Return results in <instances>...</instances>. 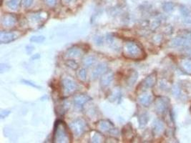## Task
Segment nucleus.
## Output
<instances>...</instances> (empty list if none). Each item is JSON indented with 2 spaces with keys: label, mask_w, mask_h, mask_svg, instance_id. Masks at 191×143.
<instances>
[{
  "label": "nucleus",
  "mask_w": 191,
  "mask_h": 143,
  "mask_svg": "<svg viewBox=\"0 0 191 143\" xmlns=\"http://www.w3.org/2000/svg\"><path fill=\"white\" fill-rule=\"evenodd\" d=\"M164 128V124H163V122L161 121V120H155L154 122H153V132H154L155 135H160V133L163 131Z\"/></svg>",
  "instance_id": "17"
},
{
  "label": "nucleus",
  "mask_w": 191,
  "mask_h": 143,
  "mask_svg": "<svg viewBox=\"0 0 191 143\" xmlns=\"http://www.w3.org/2000/svg\"><path fill=\"white\" fill-rule=\"evenodd\" d=\"M62 3L64 5H69V4H70L72 3H73L74 2H75L76 0H61Z\"/></svg>",
  "instance_id": "35"
},
{
  "label": "nucleus",
  "mask_w": 191,
  "mask_h": 143,
  "mask_svg": "<svg viewBox=\"0 0 191 143\" xmlns=\"http://www.w3.org/2000/svg\"><path fill=\"white\" fill-rule=\"evenodd\" d=\"M181 66L186 72L191 75V60H183L181 62Z\"/></svg>",
  "instance_id": "21"
},
{
  "label": "nucleus",
  "mask_w": 191,
  "mask_h": 143,
  "mask_svg": "<svg viewBox=\"0 0 191 143\" xmlns=\"http://www.w3.org/2000/svg\"><path fill=\"white\" fill-rule=\"evenodd\" d=\"M21 35L18 32H2L0 34V42L2 44H8L16 40Z\"/></svg>",
  "instance_id": "4"
},
{
  "label": "nucleus",
  "mask_w": 191,
  "mask_h": 143,
  "mask_svg": "<svg viewBox=\"0 0 191 143\" xmlns=\"http://www.w3.org/2000/svg\"><path fill=\"white\" fill-rule=\"evenodd\" d=\"M17 19L15 15L12 14H5L2 17L1 23L2 25L4 27H10L15 25Z\"/></svg>",
  "instance_id": "8"
},
{
  "label": "nucleus",
  "mask_w": 191,
  "mask_h": 143,
  "mask_svg": "<svg viewBox=\"0 0 191 143\" xmlns=\"http://www.w3.org/2000/svg\"><path fill=\"white\" fill-rule=\"evenodd\" d=\"M22 82H24V84H26V85H30L32 86V87H36V88H39V86H37V85H35V84L30 82V81H27V80H22Z\"/></svg>",
  "instance_id": "32"
},
{
  "label": "nucleus",
  "mask_w": 191,
  "mask_h": 143,
  "mask_svg": "<svg viewBox=\"0 0 191 143\" xmlns=\"http://www.w3.org/2000/svg\"><path fill=\"white\" fill-rule=\"evenodd\" d=\"M47 16H48L47 12H35L29 16V20L33 25L34 24H38V25L40 24L41 25V24H43L47 19Z\"/></svg>",
  "instance_id": "7"
},
{
  "label": "nucleus",
  "mask_w": 191,
  "mask_h": 143,
  "mask_svg": "<svg viewBox=\"0 0 191 143\" xmlns=\"http://www.w3.org/2000/svg\"><path fill=\"white\" fill-rule=\"evenodd\" d=\"M78 77L81 80L85 81L87 79V71L85 69H80V70L78 72Z\"/></svg>",
  "instance_id": "26"
},
{
  "label": "nucleus",
  "mask_w": 191,
  "mask_h": 143,
  "mask_svg": "<svg viewBox=\"0 0 191 143\" xmlns=\"http://www.w3.org/2000/svg\"><path fill=\"white\" fill-rule=\"evenodd\" d=\"M123 55L126 58L135 60H140L145 57V53L138 43L128 42L124 47Z\"/></svg>",
  "instance_id": "1"
},
{
  "label": "nucleus",
  "mask_w": 191,
  "mask_h": 143,
  "mask_svg": "<svg viewBox=\"0 0 191 143\" xmlns=\"http://www.w3.org/2000/svg\"><path fill=\"white\" fill-rule=\"evenodd\" d=\"M9 114H10V112L8 110H4V111H2L1 112V118L2 119H3V118L6 117L8 116Z\"/></svg>",
  "instance_id": "34"
},
{
  "label": "nucleus",
  "mask_w": 191,
  "mask_h": 143,
  "mask_svg": "<svg viewBox=\"0 0 191 143\" xmlns=\"http://www.w3.org/2000/svg\"><path fill=\"white\" fill-rule=\"evenodd\" d=\"M156 81H157V75L155 72H153L150 74V75H148L143 82V87L146 89L151 88L155 85Z\"/></svg>",
  "instance_id": "11"
},
{
  "label": "nucleus",
  "mask_w": 191,
  "mask_h": 143,
  "mask_svg": "<svg viewBox=\"0 0 191 143\" xmlns=\"http://www.w3.org/2000/svg\"><path fill=\"white\" fill-rule=\"evenodd\" d=\"M83 52L82 51V50L79 48L73 47L70 48L65 53V57L68 58H77V57H80L82 55H83Z\"/></svg>",
  "instance_id": "15"
},
{
  "label": "nucleus",
  "mask_w": 191,
  "mask_h": 143,
  "mask_svg": "<svg viewBox=\"0 0 191 143\" xmlns=\"http://www.w3.org/2000/svg\"><path fill=\"white\" fill-rule=\"evenodd\" d=\"M22 2V0H7L6 5L12 10H16L19 8V4Z\"/></svg>",
  "instance_id": "18"
},
{
  "label": "nucleus",
  "mask_w": 191,
  "mask_h": 143,
  "mask_svg": "<svg viewBox=\"0 0 191 143\" xmlns=\"http://www.w3.org/2000/svg\"><path fill=\"white\" fill-rule=\"evenodd\" d=\"M174 4L173 2H165L163 4V9L165 12H170L174 9Z\"/></svg>",
  "instance_id": "23"
},
{
  "label": "nucleus",
  "mask_w": 191,
  "mask_h": 143,
  "mask_svg": "<svg viewBox=\"0 0 191 143\" xmlns=\"http://www.w3.org/2000/svg\"><path fill=\"white\" fill-rule=\"evenodd\" d=\"M149 120V117L148 114L146 113H144V114L141 115L139 117V123H140V126L141 127H145Z\"/></svg>",
  "instance_id": "22"
},
{
  "label": "nucleus",
  "mask_w": 191,
  "mask_h": 143,
  "mask_svg": "<svg viewBox=\"0 0 191 143\" xmlns=\"http://www.w3.org/2000/svg\"><path fill=\"white\" fill-rule=\"evenodd\" d=\"M168 99L165 97H159L155 101V110L157 113L163 115L165 112L168 107Z\"/></svg>",
  "instance_id": "6"
},
{
  "label": "nucleus",
  "mask_w": 191,
  "mask_h": 143,
  "mask_svg": "<svg viewBox=\"0 0 191 143\" xmlns=\"http://www.w3.org/2000/svg\"><path fill=\"white\" fill-rule=\"evenodd\" d=\"M45 40L44 36H33L30 38V42L34 43H43Z\"/></svg>",
  "instance_id": "25"
},
{
  "label": "nucleus",
  "mask_w": 191,
  "mask_h": 143,
  "mask_svg": "<svg viewBox=\"0 0 191 143\" xmlns=\"http://www.w3.org/2000/svg\"><path fill=\"white\" fill-rule=\"evenodd\" d=\"M180 37L187 40H191V32L189 31H182L180 34Z\"/></svg>",
  "instance_id": "27"
},
{
  "label": "nucleus",
  "mask_w": 191,
  "mask_h": 143,
  "mask_svg": "<svg viewBox=\"0 0 191 143\" xmlns=\"http://www.w3.org/2000/svg\"><path fill=\"white\" fill-rule=\"evenodd\" d=\"M44 2L47 5L50 7H54L57 3V0H44Z\"/></svg>",
  "instance_id": "30"
},
{
  "label": "nucleus",
  "mask_w": 191,
  "mask_h": 143,
  "mask_svg": "<svg viewBox=\"0 0 191 143\" xmlns=\"http://www.w3.org/2000/svg\"><path fill=\"white\" fill-rule=\"evenodd\" d=\"M62 86H63L64 92L67 95L74 92L77 89L75 82L69 78L63 79L62 81Z\"/></svg>",
  "instance_id": "5"
},
{
  "label": "nucleus",
  "mask_w": 191,
  "mask_h": 143,
  "mask_svg": "<svg viewBox=\"0 0 191 143\" xmlns=\"http://www.w3.org/2000/svg\"><path fill=\"white\" fill-rule=\"evenodd\" d=\"M39 57H40V56H39V55H38V54H37V55H36V57H34V56L33 57H32V58L34 59V60H36L37 58H39Z\"/></svg>",
  "instance_id": "37"
},
{
  "label": "nucleus",
  "mask_w": 191,
  "mask_h": 143,
  "mask_svg": "<svg viewBox=\"0 0 191 143\" xmlns=\"http://www.w3.org/2000/svg\"><path fill=\"white\" fill-rule=\"evenodd\" d=\"M96 62V58L94 56H88L84 60L83 65L87 67H91Z\"/></svg>",
  "instance_id": "20"
},
{
  "label": "nucleus",
  "mask_w": 191,
  "mask_h": 143,
  "mask_svg": "<svg viewBox=\"0 0 191 143\" xmlns=\"http://www.w3.org/2000/svg\"><path fill=\"white\" fill-rule=\"evenodd\" d=\"M22 3L24 8L28 9L32 5V4H33V0H22Z\"/></svg>",
  "instance_id": "28"
},
{
  "label": "nucleus",
  "mask_w": 191,
  "mask_h": 143,
  "mask_svg": "<svg viewBox=\"0 0 191 143\" xmlns=\"http://www.w3.org/2000/svg\"><path fill=\"white\" fill-rule=\"evenodd\" d=\"M190 112L191 113V105H190Z\"/></svg>",
  "instance_id": "38"
},
{
  "label": "nucleus",
  "mask_w": 191,
  "mask_h": 143,
  "mask_svg": "<svg viewBox=\"0 0 191 143\" xmlns=\"http://www.w3.org/2000/svg\"><path fill=\"white\" fill-rule=\"evenodd\" d=\"M180 10L181 14H182L183 16L188 17V14H189V12H189V9H188L187 7H186L185 6H184V5H182V6L180 7Z\"/></svg>",
  "instance_id": "29"
},
{
  "label": "nucleus",
  "mask_w": 191,
  "mask_h": 143,
  "mask_svg": "<svg viewBox=\"0 0 191 143\" xmlns=\"http://www.w3.org/2000/svg\"><path fill=\"white\" fill-rule=\"evenodd\" d=\"M53 141L54 142H68L69 135L66 125L63 121H58L54 127Z\"/></svg>",
  "instance_id": "2"
},
{
  "label": "nucleus",
  "mask_w": 191,
  "mask_h": 143,
  "mask_svg": "<svg viewBox=\"0 0 191 143\" xmlns=\"http://www.w3.org/2000/svg\"><path fill=\"white\" fill-rule=\"evenodd\" d=\"M100 135H95L93 138V142H100Z\"/></svg>",
  "instance_id": "36"
},
{
  "label": "nucleus",
  "mask_w": 191,
  "mask_h": 143,
  "mask_svg": "<svg viewBox=\"0 0 191 143\" xmlns=\"http://www.w3.org/2000/svg\"><path fill=\"white\" fill-rule=\"evenodd\" d=\"M170 46L172 47H188L190 45V42L187 39H185L182 37H177L172 39L170 42Z\"/></svg>",
  "instance_id": "13"
},
{
  "label": "nucleus",
  "mask_w": 191,
  "mask_h": 143,
  "mask_svg": "<svg viewBox=\"0 0 191 143\" xmlns=\"http://www.w3.org/2000/svg\"><path fill=\"white\" fill-rule=\"evenodd\" d=\"M107 70H108V65H107L106 63L99 64L92 73V77L93 79L98 78L100 76L103 75V74H105L107 72Z\"/></svg>",
  "instance_id": "10"
},
{
  "label": "nucleus",
  "mask_w": 191,
  "mask_h": 143,
  "mask_svg": "<svg viewBox=\"0 0 191 143\" xmlns=\"http://www.w3.org/2000/svg\"><path fill=\"white\" fill-rule=\"evenodd\" d=\"M65 65L68 67L71 68L72 70H76L78 68V64L75 61L73 60H68L65 62Z\"/></svg>",
  "instance_id": "24"
},
{
  "label": "nucleus",
  "mask_w": 191,
  "mask_h": 143,
  "mask_svg": "<svg viewBox=\"0 0 191 143\" xmlns=\"http://www.w3.org/2000/svg\"><path fill=\"white\" fill-rule=\"evenodd\" d=\"M90 100L91 98L88 95H78L76 96L74 99V105L76 108H78L79 110H81L82 108L83 107L84 105Z\"/></svg>",
  "instance_id": "9"
},
{
  "label": "nucleus",
  "mask_w": 191,
  "mask_h": 143,
  "mask_svg": "<svg viewBox=\"0 0 191 143\" xmlns=\"http://www.w3.org/2000/svg\"><path fill=\"white\" fill-rule=\"evenodd\" d=\"M138 77V73L136 71H132L127 79V84L129 86H133Z\"/></svg>",
  "instance_id": "19"
},
{
  "label": "nucleus",
  "mask_w": 191,
  "mask_h": 143,
  "mask_svg": "<svg viewBox=\"0 0 191 143\" xmlns=\"http://www.w3.org/2000/svg\"><path fill=\"white\" fill-rule=\"evenodd\" d=\"M113 78H114V75L112 72H105L101 78V81H100L101 85L104 87H108V86L110 85L111 82H113Z\"/></svg>",
  "instance_id": "14"
},
{
  "label": "nucleus",
  "mask_w": 191,
  "mask_h": 143,
  "mask_svg": "<svg viewBox=\"0 0 191 143\" xmlns=\"http://www.w3.org/2000/svg\"><path fill=\"white\" fill-rule=\"evenodd\" d=\"M173 92L175 96H179L180 94V88L178 87V86H175L174 87L173 89Z\"/></svg>",
  "instance_id": "33"
},
{
  "label": "nucleus",
  "mask_w": 191,
  "mask_h": 143,
  "mask_svg": "<svg viewBox=\"0 0 191 143\" xmlns=\"http://www.w3.org/2000/svg\"><path fill=\"white\" fill-rule=\"evenodd\" d=\"M98 127L101 131L105 132L112 133L115 132V130L113 125L108 120H102V121H100L98 124Z\"/></svg>",
  "instance_id": "12"
},
{
  "label": "nucleus",
  "mask_w": 191,
  "mask_h": 143,
  "mask_svg": "<svg viewBox=\"0 0 191 143\" xmlns=\"http://www.w3.org/2000/svg\"><path fill=\"white\" fill-rule=\"evenodd\" d=\"M70 128L76 136H81L85 131V122L82 119H76L71 122Z\"/></svg>",
  "instance_id": "3"
},
{
  "label": "nucleus",
  "mask_w": 191,
  "mask_h": 143,
  "mask_svg": "<svg viewBox=\"0 0 191 143\" xmlns=\"http://www.w3.org/2000/svg\"><path fill=\"white\" fill-rule=\"evenodd\" d=\"M152 97L149 94H143L138 97V102L144 107H148L152 102Z\"/></svg>",
  "instance_id": "16"
},
{
  "label": "nucleus",
  "mask_w": 191,
  "mask_h": 143,
  "mask_svg": "<svg viewBox=\"0 0 191 143\" xmlns=\"http://www.w3.org/2000/svg\"><path fill=\"white\" fill-rule=\"evenodd\" d=\"M95 42L97 45L100 46L103 44V38L102 37H97L95 39Z\"/></svg>",
  "instance_id": "31"
}]
</instances>
